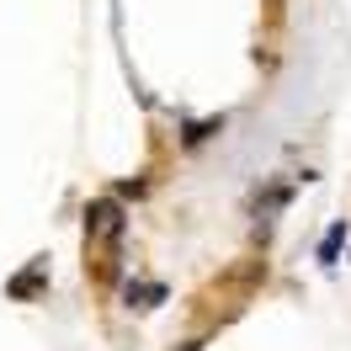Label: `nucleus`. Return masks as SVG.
Returning <instances> with one entry per match:
<instances>
[{"label": "nucleus", "instance_id": "obj_1", "mask_svg": "<svg viewBox=\"0 0 351 351\" xmlns=\"http://www.w3.org/2000/svg\"><path fill=\"white\" fill-rule=\"evenodd\" d=\"M86 229H96V234L117 240V234H123V213H117V202H96V208L86 213Z\"/></svg>", "mask_w": 351, "mask_h": 351}, {"label": "nucleus", "instance_id": "obj_2", "mask_svg": "<svg viewBox=\"0 0 351 351\" xmlns=\"http://www.w3.org/2000/svg\"><path fill=\"white\" fill-rule=\"evenodd\" d=\"M341 240H346V223H335L325 234V245H319V261H335V250H341Z\"/></svg>", "mask_w": 351, "mask_h": 351}]
</instances>
